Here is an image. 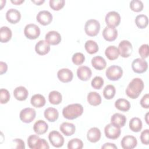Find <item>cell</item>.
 Here are the masks:
<instances>
[{
    "label": "cell",
    "mask_w": 149,
    "mask_h": 149,
    "mask_svg": "<svg viewBox=\"0 0 149 149\" xmlns=\"http://www.w3.org/2000/svg\"><path fill=\"white\" fill-rule=\"evenodd\" d=\"M144 87L143 81L140 78H134L128 84L126 89V95L132 99L137 98Z\"/></svg>",
    "instance_id": "obj_1"
},
{
    "label": "cell",
    "mask_w": 149,
    "mask_h": 149,
    "mask_svg": "<svg viewBox=\"0 0 149 149\" xmlns=\"http://www.w3.org/2000/svg\"><path fill=\"white\" fill-rule=\"evenodd\" d=\"M83 112V107L80 104H72L63 108L62 115L67 119L73 120L80 116Z\"/></svg>",
    "instance_id": "obj_2"
},
{
    "label": "cell",
    "mask_w": 149,
    "mask_h": 149,
    "mask_svg": "<svg viewBox=\"0 0 149 149\" xmlns=\"http://www.w3.org/2000/svg\"><path fill=\"white\" fill-rule=\"evenodd\" d=\"M27 144L31 149H48V143L44 139H41L36 134L30 135L27 139Z\"/></svg>",
    "instance_id": "obj_3"
},
{
    "label": "cell",
    "mask_w": 149,
    "mask_h": 149,
    "mask_svg": "<svg viewBox=\"0 0 149 149\" xmlns=\"http://www.w3.org/2000/svg\"><path fill=\"white\" fill-rule=\"evenodd\" d=\"M100 30V24L95 19L88 20L84 26V31L87 35L90 37L96 36Z\"/></svg>",
    "instance_id": "obj_4"
},
{
    "label": "cell",
    "mask_w": 149,
    "mask_h": 149,
    "mask_svg": "<svg viewBox=\"0 0 149 149\" xmlns=\"http://www.w3.org/2000/svg\"><path fill=\"white\" fill-rule=\"evenodd\" d=\"M105 74L109 80L116 81L122 77L123 70L119 66L112 65L107 68Z\"/></svg>",
    "instance_id": "obj_5"
},
{
    "label": "cell",
    "mask_w": 149,
    "mask_h": 149,
    "mask_svg": "<svg viewBox=\"0 0 149 149\" xmlns=\"http://www.w3.org/2000/svg\"><path fill=\"white\" fill-rule=\"evenodd\" d=\"M24 34L26 38L30 40H35L40 35V29L36 24H28L24 27Z\"/></svg>",
    "instance_id": "obj_6"
},
{
    "label": "cell",
    "mask_w": 149,
    "mask_h": 149,
    "mask_svg": "<svg viewBox=\"0 0 149 149\" xmlns=\"http://www.w3.org/2000/svg\"><path fill=\"white\" fill-rule=\"evenodd\" d=\"M118 52L119 55L123 58L129 57L133 51V47L130 41L128 40H122L118 45Z\"/></svg>",
    "instance_id": "obj_7"
},
{
    "label": "cell",
    "mask_w": 149,
    "mask_h": 149,
    "mask_svg": "<svg viewBox=\"0 0 149 149\" xmlns=\"http://www.w3.org/2000/svg\"><path fill=\"white\" fill-rule=\"evenodd\" d=\"M36 112L31 108H26L23 109L19 114L20 120L26 123H31L36 118Z\"/></svg>",
    "instance_id": "obj_8"
},
{
    "label": "cell",
    "mask_w": 149,
    "mask_h": 149,
    "mask_svg": "<svg viewBox=\"0 0 149 149\" xmlns=\"http://www.w3.org/2000/svg\"><path fill=\"white\" fill-rule=\"evenodd\" d=\"M132 68L133 72L136 73H143L147 70L148 63L144 59L138 58L132 62Z\"/></svg>",
    "instance_id": "obj_9"
},
{
    "label": "cell",
    "mask_w": 149,
    "mask_h": 149,
    "mask_svg": "<svg viewBox=\"0 0 149 149\" xmlns=\"http://www.w3.org/2000/svg\"><path fill=\"white\" fill-rule=\"evenodd\" d=\"M104 133L107 138L115 140L120 136L121 130L120 127H117L112 123H109L105 126L104 128Z\"/></svg>",
    "instance_id": "obj_10"
},
{
    "label": "cell",
    "mask_w": 149,
    "mask_h": 149,
    "mask_svg": "<svg viewBox=\"0 0 149 149\" xmlns=\"http://www.w3.org/2000/svg\"><path fill=\"white\" fill-rule=\"evenodd\" d=\"M48 139L51 144L55 147H61L64 144V138L58 131L53 130L49 133Z\"/></svg>",
    "instance_id": "obj_11"
},
{
    "label": "cell",
    "mask_w": 149,
    "mask_h": 149,
    "mask_svg": "<svg viewBox=\"0 0 149 149\" xmlns=\"http://www.w3.org/2000/svg\"><path fill=\"white\" fill-rule=\"evenodd\" d=\"M105 21L108 26L115 27L120 24V16L115 11H111L106 15Z\"/></svg>",
    "instance_id": "obj_12"
},
{
    "label": "cell",
    "mask_w": 149,
    "mask_h": 149,
    "mask_svg": "<svg viewBox=\"0 0 149 149\" xmlns=\"http://www.w3.org/2000/svg\"><path fill=\"white\" fill-rule=\"evenodd\" d=\"M36 19L41 25L47 26L52 21V15L48 10H41L38 13Z\"/></svg>",
    "instance_id": "obj_13"
},
{
    "label": "cell",
    "mask_w": 149,
    "mask_h": 149,
    "mask_svg": "<svg viewBox=\"0 0 149 149\" xmlns=\"http://www.w3.org/2000/svg\"><path fill=\"white\" fill-rule=\"evenodd\" d=\"M137 139L133 136H125L121 140V146L123 149H133L137 146Z\"/></svg>",
    "instance_id": "obj_14"
},
{
    "label": "cell",
    "mask_w": 149,
    "mask_h": 149,
    "mask_svg": "<svg viewBox=\"0 0 149 149\" xmlns=\"http://www.w3.org/2000/svg\"><path fill=\"white\" fill-rule=\"evenodd\" d=\"M45 41L52 45L59 44L61 41V34L56 31H49L45 35Z\"/></svg>",
    "instance_id": "obj_15"
},
{
    "label": "cell",
    "mask_w": 149,
    "mask_h": 149,
    "mask_svg": "<svg viewBox=\"0 0 149 149\" xmlns=\"http://www.w3.org/2000/svg\"><path fill=\"white\" fill-rule=\"evenodd\" d=\"M102 36L107 41H113L118 37V30L115 27L107 26L102 31Z\"/></svg>",
    "instance_id": "obj_16"
},
{
    "label": "cell",
    "mask_w": 149,
    "mask_h": 149,
    "mask_svg": "<svg viewBox=\"0 0 149 149\" xmlns=\"http://www.w3.org/2000/svg\"><path fill=\"white\" fill-rule=\"evenodd\" d=\"M58 79L63 83H68L72 81L73 77V72L68 68H63L58 70L57 73Z\"/></svg>",
    "instance_id": "obj_17"
},
{
    "label": "cell",
    "mask_w": 149,
    "mask_h": 149,
    "mask_svg": "<svg viewBox=\"0 0 149 149\" xmlns=\"http://www.w3.org/2000/svg\"><path fill=\"white\" fill-rule=\"evenodd\" d=\"M77 76L80 80L87 81L91 78L92 72L88 66H81L77 70Z\"/></svg>",
    "instance_id": "obj_18"
},
{
    "label": "cell",
    "mask_w": 149,
    "mask_h": 149,
    "mask_svg": "<svg viewBox=\"0 0 149 149\" xmlns=\"http://www.w3.org/2000/svg\"><path fill=\"white\" fill-rule=\"evenodd\" d=\"M6 19L10 23L16 24L20 20V12L17 9H10L6 13Z\"/></svg>",
    "instance_id": "obj_19"
},
{
    "label": "cell",
    "mask_w": 149,
    "mask_h": 149,
    "mask_svg": "<svg viewBox=\"0 0 149 149\" xmlns=\"http://www.w3.org/2000/svg\"><path fill=\"white\" fill-rule=\"evenodd\" d=\"M35 51L40 55H44L50 51V45L45 40H40L35 46Z\"/></svg>",
    "instance_id": "obj_20"
},
{
    "label": "cell",
    "mask_w": 149,
    "mask_h": 149,
    "mask_svg": "<svg viewBox=\"0 0 149 149\" xmlns=\"http://www.w3.org/2000/svg\"><path fill=\"white\" fill-rule=\"evenodd\" d=\"M126 122V116L124 115L119 113H114L111 118V123L120 128L125 126Z\"/></svg>",
    "instance_id": "obj_21"
},
{
    "label": "cell",
    "mask_w": 149,
    "mask_h": 149,
    "mask_svg": "<svg viewBox=\"0 0 149 149\" xmlns=\"http://www.w3.org/2000/svg\"><path fill=\"white\" fill-rule=\"evenodd\" d=\"M29 95L28 90L23 86H19L15 88L13 91L14 97L18 101H24Z\"/></svg>",
    "instance_id": "obj_22"
},
{
    "label": "cell",
    "mask_w": 149,
    "mask_h": 149,
    "mask_svg": "<svg viewBox=\"0 0 149 149\" xmlns=\"http://www.w3.org/2000/svg\"><path fill=\"white\" fill-rule=\"evenodd\" d=\"M101 133L100 130L97 127H91L87 133V140L91 143H96L101 138Z\"/></svg>",
    "instance_id": "obj_23"
},
{
    "label": "cell",
    "mask_w": 149,
    "mask_h": 149,
    "mask_svg": "<svg viewBox=\"0 0 149 149\" xmlns=\"http://www.w3.org/2000/svg\"><path fill=\"white\" fill-rule=\"evenodd\" d=\"M48 129V124L42 120H38L36 121L33 125L34 132L38 135L45 133L47 132Z\"/></svg>",
    "instance_id": "obj_24"
},
{
    "label": "cell",
    "mask_w": 149,
    "mask_h": 149,
    "mask_svg": "<svg viewBox=\"0 0 149 149\" xmlns=\"http://www.w3.org/2000/svg\"><path fill=\"white\" fill-rule=\"evenodd\" d=\"M44 115L45 118L49 122H54L58 119L59 117V112L56 108L49 107L44 111Z\"/></svg>",
    "instance_id": "obj_25"
},
{
    "label": "cell",
    "mask_w": 149,
    "mask_h": 149,
    "mask_svg": "<svg viewBox=\"0 0 149 149\" xmlns=\"http://www.w3.org/2000/svg\"><path fill=\"white\" fill-rule=\"evenodd\" d=\"M59 129L63 134L66 136H70L75 133L76 127L72 123L63 122L60 125Z\"/></svg>",
    "instance_id": "obj_26"
},
{
    "label": "cell",
    "mask_w": 149,
    "mask_h": 149,
    "mask_svg": "<svg viewBox=\"0 0 149 149\" xmlns=\"http://www.w3.org/2000/svg\"><path fill=\"white\" fill-rule=\"evenodd\" d=\"M30 102L31 104L36 108H41L45 105L46 101L42 95L36 94L31 97Z\"/></svg>",
    "instance_id": "obj_27"
},
{
    "label": "cell",
    "mask_w": 149,
    "mask_h": 149,
    "mask_svg": "<svg viewBox=\"0 0 149 149\" xmlns=\"http://www.w3.org/2000/svg\"><path fill=\"white\" fill-rule=\"evenodd\" d=\"M92 66L97 70H101L105 68L107 62L104 58L101 56H95L91 59Z\"/></svg>",
    "instance_id": "obj_28"
},
{
    "label": "cell",
    "mask_w": 149,
    "mask_h": 149,
    "mask_svg": "<svg viewBox=\"0 0 149 149\" xmlns=\"http://www.w3.org/2000/svg\"><path fill=\"white\" fill-rule=\"evenodd\" d=\"M12 32L7 26H2L0 29V41L2 43L8 42L12 38Z\"/></svg>",
    "instance_id": "obj_29"
},
{
    "label": "cell",
    "mask_w": 149,
    "mask_h": 149,
    "mask_svg": "<svg viewBox=\"0 0 149 149\" xmlns=\"http://www.w3.org/2000/svg\"><path fill=\"white\" fill-rule=\"evenodd\" d=\"M115 107L119 111L126 112L130 109L131 105L128 100L124 98H119L115 101Z\"/></svg>",
    "instance_id": "obj_30"
},
{
    "label": "cell",
    "mask_w": 149,
    "mask_h": 149,
    "mask_svg": "<svg viewBox=\"0 0 149 149\" xmlns=\"http://www.w3.org/2000/svg\"><path fill=\"white\" fill-rule=\"evenodd\" d=\"M87 101L93 106H97L101 103V95L95 91H91L87 95Z\"/></svg>",
    "instance_id": "obj_31"
},
{
    "label": "cell",
    "mask_w": 149,
    "mask_h": 149,
    "mask_svg": "<svg viewBox=\"0 0 149 149\" xmlns=\"http://www.w3.org/2000/svg\"><path fill=\"white\" fill-rule=\"evenodd\" d=\"M105 54L107 58L111 61L116 59L119 55L118 48L114 45L108 47L105 51Z\"/></svg>",
    "instance_id": "obj_32"
},
{
    "label": "cell",
    "mask_w": 149,
    "mask_h": 149,
    "mask_svg": "<svg viewBox=\"0 0 149 149\" xmlns=\"http://www.w3.org/2000/svg\"><path fill=\"white\" fill-rule=\"evenodd\" d=\"M142 126V122L139 118H133L129 122V128L133 132H139L141 130Z\"/></svg>",
    "instance_id": "obj_33"
},
{
    "label": "cell",
    "mask_w": 149,
    "mask_h": 149,
    "mask_svg": "<svg viewBox=\"0 0 149 149\" xmlns=\"http://www.w3.org/2000/svg\"><path fill=\"white\" fill-rule=\"evenodd\" d=\"M48 100L51 104L53 105H58L62 101V96L59 91L54 90L49 93Z\"/></svg>",
    "instance_id": "obj_34"
},
{
    "label": "cell",
    "mask_w": 149,
    "mask_h": 149,
    "mask_svg": "<svg viewBox=\"0 0 149 149\" xmlns=\"http://www.w3.org/2000/svg\"><path fill=\"white\" fill-rule=\"evenodd\" d=\"M135 23L137 27L139 29H145L148 24V17L143 14L137 15L134 20Z\"/></svg>",
    "instance_id": "obj_35"
},
{
    "label": "cell",
    "mask_w": 149,
    "mask_h": 149,
    "mask_svg": "<svg viewBox=\"0 0 149 149\" xmlns=\"http://www.w3.org/2000/svg\"><path fill=\"white\" fill-rule=\"evenodd\" d=\"M84 48L86 51L90 54H94L96 53L99 49V47L97 42L91 40L86 42L84 44Z\"/></svg>",
    "instance_id": "obj_36"
},
{
    "label": "cell",
    "mask_w": 149,
    "mask_h": 149,
    "mask_svg": "<svg viewBox=\"0 0 149 149\" xmlns=\"http://www.w3.org/2000/svg\"><path fill=\"white\" fill-rule=\"evenodd\" d=\"M116 93V89L112 84H108L105 87L103 90V95L105 99L111 100L113 98Z\"/></svg>",
    "instance_id": "obj_37"
},
{
    "label": "cell",
    "mask_w": 149,
    "mask_h": 149,
    "mask_svg": "<svg viewBox=\"0 0 149 149\" xmlns=\"http://www.w3.org/2000/svg\"><path fill=\"white\" fill-rule=\"evenodd\" d=\"M83 147V141L77 138L71 139L68 143V148L69 149H81Z\"/></svg>",
    "instance_id": "obj_38"
},
{
    "label": "cell",
    "mask_w": 149,
    "mask_h": 149,
    "mask_svg": "<svg viewBox=\"0 0 149 149\" xmlns=\"http://www.w3.org/2000/svg\"><path fill=\"white\" fill-rule=\"evenodd\" d=\"M144 5L140 0H132L130 2V8L135 12H141L143 9Z\"/></svg>",
    "instance_id": "obj_39"
},
{
    "label": "cell",
    "mask_w": 149,
    "mask_h": 149,
    "mask_svg": "<svg viewBox=\"0 0 149 149\" xmlns=\"http://www.w3.org/2000/svg\"><path fill=\"white\" fill-rule=\"evenodd\" d=\"M64 0H50L49 2L50 8L54 10H59L65 5Z\"/></svg>",
    "instance_id": "obj_40"
},
{
    "label": "cell",
    "mask_w": 149,
    "mask_h": 149,
    "mask_svg": "<svg viewBox=\"0 0 149 149\" xmlns=\"http://www.w3.org/2000/svg\"><path fill=\"white\" fill-rule=\"evenodd\" d=\"M72 61L74 65H81L85 61V56L81 52H76L72 56Z\"/></svg>",
    "instance_id": "obj_41"
},
{
    "label": "cell",
    "mask_w": 149,
    "mask_h": 149,
    "mask_svg": "<svg viewBox=\"0 0 149 149\" xmlns=\"http://www.w3.org/2000/svg\"><path fill=\"white\" fill-rule=\"evenodd\" d=\"M91 86L95 89H100L104 85V79L100 76H95L91 82Z\"/></svg>",
    "instance_id": "obj_42"
},
{
    "label": "cell",
    "mask_w": 149,
    "mask_h": 149,
    "mask_svg": "<svg viewBox=\"0 0 149 149\" xmlns=\"http://www.w3.org/2000/svg\"><path fill=\"white\" fill-rule=\"evenodd\" d=\"M10 94L8 90L1 88L0 90V102L2 104L7 103L10 100Z\"/></svg>",
    "instance_id": "obj_43"
},
{
    "label": "cell",
    "mask_w": 149,
    "mask_h": 149,
    "mask_svg": "<svg viewBox=\"0 0 149 149\" xmlns=\"http://www.w3.org/2000/svg\"><path fill=\"white\" fill-rule=\"evenodd\" d=\"M139 54L143 59L147 58L149 55L148 51V44H143L141 45L139 49Z\"/></svg>",
    "instance_id": "obj_44"
},
{
    "label": "cell",
    "mask_w": 149,
    "mask_h": 149,
    "mask_svg": "<svg viewBox=\"0 0 149 149\" xmlns=\"http://www.w3.org/2000/svg\"><path fill=\"white\" fill-rule=\"evenodd\" d=\"M140 140L143 144L148 145L149 144V130L145 129L142 131L140 134Z\"/></svg>",
    "instance_id": "obj_45"
},
{
    "label": "cell",
    "mask_w": 149,
    "mask_h": 149,
    "mask_svg": "<svg viewBox=\"0 0 149 149\" xmlns=\"http://www.w3.org/2000/svg\"><path fill=\"white\" fill-rule=\"evenodd\" d=\"M140 105L141 106L144 108L148 109L149 108V95L148 94H145L140 100Z\"/></svg>",
    "instance_id": "obj_46"
},
{
    "label": "cell",
    "mask_w": 149,
    "mask_h": 149,
    "mask_svg": "<svg viewBox=\"0 0 149 149\" xmlns=\"http://www.w3.org/2000/svg\"><path fill=\"white\" fill-rule=\"evenodd\" d=\"M14 143V144H16L15 147L16 148L19 149H24L25 148V144L24 142L20 139H15L12 141Z\"/></svg>",
    "instance_id": "obj_47"
},
{
    "label": "cell",
    "mask_w": 149,
    "mask_h": 149,
    "mask_svg": "<svg viewBox=\"0 0 149 149\" xmlns=\"http://www.w3.org/2000/svg\"><path fill=\"white\" fill-rule=\"evenodd\" d=\"M8 70V65L5 62L2 61L0 62V74H3L5 73Z\"/></svg>",
    "instance_id": "obj_48"
},
{
    "label": "cell",
    "mask_w": 149,
    "mask_h": 149,
    "mask_svg": "<svg viewBox=\"0 0 149 149\" xmlns=\"http://www.w3.org/2000/svg\"><path fill=\"white\" fill-rule=\"evenodd\" d=\"M101 148L102 149H117V146L113 144V143H105L103 146H102Z\"/></svg>",
    "instance_id": "obj_49"
},
{
    "label": "cell",
    "mask_w": 149,
    "mask_h": 149,
    "mask_svg": "<svg viewBox=\"0 0 149 149\" xmlns=\"http://www.w3.org/2000/svg\"><path fill=\"white\" fill-rule=\"evenodd\" d=\"M31 2L34 3H35L37 5H41V4H42L45 2V1L44 0H38V1H37V0H31Z\"/></svg>",
    "instance_id": "obj_50"
},
{
    "label": "cell",
    "mask_w": 149,
    "mask_h": 149,
    "mask_svg": "<svg viewBox=\"0 0 149 149\" xmlns=\"http://www.w3.org/2000/svg\"><path fill=\"white\" fill-rule=\"evenodd\" d=\"M24 2V0H11V2L15 5H20Z\"/></svg>",
    "instance_id": "obj_51"
},
{
    "label": "cell",
    "mask_w": 149,
    "mask_h": 149,
    "mask_svg": "<svg viewBox=\"0 0 149 149\" xmlns=\"http://www.w3.org/2000/svg\"><path fill=\"white\" fill-rule=\"evenodd\" d=\"M148 112H147L146 114V116H145V120H146V123L148 125L149 124V122H148Z\"/></svg>",
    "instance_id": "obj_52"
}]
</instances>
